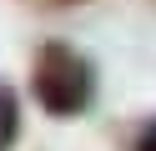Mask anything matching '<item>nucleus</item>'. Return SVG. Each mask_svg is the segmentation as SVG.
Here are the masks:
<instances>
[{"label":"nucleus","mask_w":156,"mask_h":151,"mask_svg":"<svg viewBox=\"0 0 156 151\" xmlns=\"http://www.w3.org/2000/svg\"><path fill=\"white\" fill-rule=\"evenodd\" d=\"M30 86H35V101H41L51 116H81L96 101V70H91V60L76 45L45 40V45L35 50Z\"/></svg>","instance_id":"1"},{"label":"nucleus","mask_w":156,"mask_h":151,"mask_svg":"<svg viewBox=\"0 0 156 151\" xmlns=\"http://www.w3.org/2000/svg\"><path fill=\"white\" fill-rule=\"evenodd\" d=\"M15 136H20V101H15V91L0 81V151H10Z\"/></svg>","instance_id":"2"},{"label":"nucleus","mask_w":156,"mask_h":151,"mask_svg":"<svg viewBox=\"0 0 156 151\" xmlns=\"http://www.w3.org/2000/svg\"><path fill=\"white\" fill-rule=\"evenodd\" d=\"M136 151H156V121L141 131V136H136Z\"/></svg>","instance_id":"3"}]
</instances>
